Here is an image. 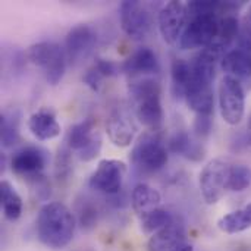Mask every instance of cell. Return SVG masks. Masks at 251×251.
Returning a JSON list of instances; mask_svg holds the SVG:
<instances>
[{
    "label": "cell",
    "mask_w": 251,
    "mask_h": 251,
    "mask_svg": "<svg viewBox=\"0 0 251 251\" xmlns=\"http://www.w3.org/2000/svg\"><path fill=\"white\" fill-rule=\"evenodd\" d=\"M160 193L153 188L151 185L141 182L134 187L131 194V204L134 212L138 215V218H143L160 207Z\"/></svg>",
    "instance_id": "cell-19"
},
{
    "label": "cell",
    "mask_w": 251,
    "mask_h": 251,
    "mask_svg": "<svg viewBox=\"0 0 251 251\" xmlns=\"http://www.w3.org/2000/svg\"><path fill=\"white\" fill-rule=\"evenodd\" d=\"M231 165L222 159L210 160L199 178L200 193L207 204H216L228 191Z\"/></svg>",
    "instance_id": "cell-9"
},
{
    "label": "cell",
    "mask_w": 251,
    "mask_h": 251,
    "mask_svg": "<svg viewBox=\"0 0 251 251\" xmlns=\"http://www.w3.org/2000/svg\"><path fill=\"white\" fill-rule=\"evenodd\" d=\"M188 22V12H187V4L182 1L172 0L166 3L157 16V24H159V31L165 43L174 44L179 41L185 26Z\"/></svg>",
    "instance_id": "cell-11"
},
{
    "label": "cell",
    "mask_w": 251,
    "mask_h": 251,
    "mask_svg": "<svg viewBox=\"0 0 251 251\" xmlns=\"http://www.w3.org/2000/svg\"><path fill=\"white\" fill-rule=\"evenodd\" d=\"M97 43V32L91 25L79 24L71 28L65 38V53L71 65L85 60Z\"/></svg>",
    "instance_id": "cell-12"
},
{
    "label": "cell",
    "mask_w": 251,
    "mask_h": 251,
    "mask_svg": "<svg viewBox=\"0 0 251 251\" xmlns=\"http://www.w3.org/2000/svg\"><path fill=\"white\" fill-rule=\"evenodd\" d=\"M221 13H196L188 15L187 26L179 38V47L182 50H194V49H206L209 47L219 31Z\"/></svg>",
    "instance_id": "cell-5"
},
{
    "label": "cell",
    "mask_w": 251,
    "mask_h": 251,
    "mask_svg": "<svg viewBox=\"0 0 251 251\" xmlns=\"http://www.w3.org/2000/svg\"><path fill=\"white\" fill-rule=\"evenodd\" d=\"M28 129L38 141H49L60 135L56 113L49 107H43L28 118Z\"/></svg>",
    "instance_id": "cell-16"
},
{
    "label": "cell",
    "mask_w": 251,
    "mask_h": 251,
    "mask_svg": "<svg viewBox=\"0 0 251 251\" xmlns=\"http://www.w3.org/2000/svg\"><path fill=\"white\" fill-rule=\"evenodd\" d=\"M185 243V228L176 219L160 231L154 232L149 240V251H172Z\"/></svg>",
    "instance_id": "cell-17"
},
{
    "label": "cell",
    "mask_w": 251,
    "mask_h": 251,
    "mask_svg": "<svg viewBox=\"0 0 251 251\" xmlns=\"http://www.w3.org/2000/svg\"><path fill=\"white\" fill-rule=\"evenodd\" d=\"M243 135H244V140H246V146H247V149L251 150V113H250V116H249V121H247L246 132H244Z\"/></svg>",
    "instance_id": "cell-33"
},
{
    "label": "cell",
    "mask_w": 251,
    "mask_h": 251,
    "mask_svg": "<svg viewBox=\"0 0 251 251\" xmlns=\"http://www.w3.org/2000/svg\"><path fill=\"white\" fill-rule=\"evenodd\" d=\"M106 131L109 140L116 147H128L134 141L137 126L132 119V115L125 106L119 104L110 110L106 121Z\"/></svg>",
    "instance_id": "cell-13"
},
{
    "label": "cell",
    "mask_w": 251,
    "mask_h": 251,
    "mask_svg": "<svg viewBox=\"0 0 251 251\" xmlns=\"http://www.w3.org/2000/svg\"><path fill=\"white\" fill-rule=\"evenodd\" d=\"M47 159L49 156L46 150L28 146L13 153V156L10 157V169L16 175L29 179L37 175H41L47 165Z\"/></svg>",
    "instance_id": "cell-14"
},
{
    "label": "cell",
    "mask_w": 251,
    "mask_h": 251,
    "mask_svg": "<svg viewBox=\"0 0 251 251\" xmlns=\"http://www.w3.org/2000/svg\"><path fill=\"white\" fill-rule=\"evenodd\" d=\"M118 74H119V66L115 62L106 59H96L93 66L88 68L87 72L84 74L82 81L93 91H100L103 81L106 78L116 76Z\"/></svg>",
    "instance_id": "cell-22"
},
{
    "label": "cell",
    "mask_w": 251,
    "mask_h": 251,
    "mask_svg": "<svg viewBox=\"0 0 251 251\" xmlns=\"http://www.w3.org/2000/svg\"><path fill=\"white\" fill-rule=\"evenodd\" d=\"M251 184V171L246 165H231L228 190L234 193H241L247 190Z\"/></svg>",
    "instance_id": "cell-30"
},
{
    "label": "cell",
    "mask_w": 251,
    "mask_h": 251,
    "mask_svg": "<svg viewBox=\"0 0 251 251\" xmlns=\"http://www.w3.org/2000/svg\"><path fill=\"white\" fill-rule=\"evenodd\" d=\"M168 149L174 154H181L188 160L200 162L204 157L201 143H196L187 131H176L168 143Z\"/></svg>",
    "instance_id": "cell-21"
},
{
    "label": "cell",
    "mask_w": 251,
    "mask_h": 251,
    "mask_svg": "<svg viewBox=\"0 0 251 251\" xmlns=\"http://www.w3.org/2000/svg\"><path fill=\"white\" fill-rule=\"evenodd\" d=\"M72 175V150L62 144L54 157V178L57 182H68Z\"/></svg>",
    "instance_id": "cell-28"
},
{
    "label": "cell",
    "mask_w": 251,
    "mask_h": 251,
    "mask_svg": "<svg viewBox=\"0 0 251 251\" xmlns=\"http://www.w3.org/2000/svg\"><path fill=\"white\" fill-rule=\"evenodd\" d=\"M218 228L225 234H238L251 229V203L222 216L218 221Z\"/></svg>",
    "instance_id": "cell-24"
},
{
    "label": "cell",
    "mask_w": 251,
    "mask_h": 251,
    "mask_svg": "<svg viewBox=\"0 0 251 251\" xmlns=\"http://www.w3.org/2000/svg\"><path fill=\"white\" fill-rule=\"evenodd\" d=\"M28 60L41 68L46 76V81L50 85H57L66 71L68 57L65 53V49L60 47L54 41H41L37 44H32L26 50Z\"/></svg>",
    "instance_id": "cell-4"
},
{
    "label": "cell",
    "mask_w": 251,
    "mask_h": 251,
    "mask_svg": "<svg viewBox=\"0 0 251 251\" xmlns=\"http://www.w3.org/2000/svg\"><path fill=\"white\" fill-rule=\"evenodd\" d=\"M0 204L7 221H18L22 215L24 203L16 188L9 181L0 182Z\"/></svg>",
    "instance_id": "cell-23"
},
{
    "label": "cell",
    "mask_w": 251,
    "mask_h": 251,
    "mask_svg": "<svg viewBox=\"0 0 251 251\" xmlns=\"http://www.w3.org/2000/svg\"><path fill=\"white\" fill-rule=\"evenodd\" d=\"M174 221H175V218L172 216V213H169L168 210L159 207L157 210L140 218V225H141V229L146 234H151V232L160 231L162 228L168 226Z\"/></svg>",
    "instance_id": "cell-29"
},
{
    "label": "cell",
    "mask_w": 251,
    "mask_h": 251,
    "mask_svg": "<svg viewBox=\"0 0 251 251\" xmlns=\"http://www.w3.org/2000/svg\"><path fill=\"white\" fill-rule=\"evenodd\" d=\"M171 81L172 94L176 99H184L191 81V62L175 57L171 65Z\"/></svg>",
    "instance_id": "cell-25"
},
{
    "label": "cell",
    "mask_w": 251,
    "mask_h": 251,
    "mask_svg": "<svg viewBox=\"0 0 251 251\" xmlns=\"http://www.w3.org/2000/svg\"><path fill=\"white\" fill-rule=\"evenodd\" d=\"M31 188L37 193V197L41 200H47L50 196V184L43 175H37L34 178H29Z\"/></svg>",
    "instance_id": "cell-32"
},
{
    "label": "cell",
    "mask_w": 251,
    "mask_h": 251,
    "mask_svg": "<svg viewBox=\"0 0 251 251\" xmlns=\"http://www.w3.org/2000/svg\"><path fill=\"white\" fill-rule=\"evenodd\" d=\"M74 215L76 216V222L82 231L94 229L100 219V210L97 203L88 197H82L76 200Z\"/></svg>",
    "instance_id": "cell-26"
},
{
    "label": "cell",
    "mask_w": 251,
    "mask_h": 251,
    "mask_svg": "<svg viewBox=\"0 0 251 251\" xmlns=\"http://www.w3.org/2000/svg\"><path fill=\"white\" fill-rule=\"evenodd\" d=\"M212 128H213L212 115H196L194 134L197 135V138H200V140L207 138L212 132Z\"/></svg>",
    "instance_id": "cell-31"
},
{
    "label": "cell",
    "mask_w": 251,
    "mask_h": 251,
    "mask_svg": "<svg viewBox=\"0 0 251 251\" xmlns=\"http://www.w3.org/2000/svg\"><path fill=\"white\" fill-rule=\"evenodd\" d=\"M94 119L85 118L78 124H74L65 138V144L76 153L81 162H91L94 160L103 146L101 135L94 131Z\"/></svg>",
    "instance_id": "cell-6"
},
{
    "label": "cell",
    "mask_w": 251,
    "mask_h": 251,
    "mask_svg": "<svg viewBox=\"0 0 251 251\" xmlns=\"http://www.w3.org/2000/svg\"><path fill=\"white\" fill-rule=\"evenodd\" d=\"M244 22L246 24H249L251 26V6H250V9H249V13H247V16L244 18Z\"/></svg>",
    "instance_id": "cell-35"
},
{
    "label": "cell",
    "mask_w": 251,
    "mask_h": 251,
    "mask_svg": "<svg viewBox=\"0 0 251 251\" xmlns=\"http://www.w3.org/2000/svg\"><path fill=\"white\" fill-rule=\"evenodd\" d=\"M76 228V218L68 206L59 201L44 204L37 215V237L46 247L60 250L69 246Z\"/></svg>",
    "instance_id": "cell-1"
},
{
    "label": "cell",
    "mask_w": 251,
    "mask_h": 251,
    "mask_svg": "<svg viewBox=\"0 0 251 251\" xmlns=\"http://www.w3.org/2000/svg\"><path fill=\"white\" fill-rule=\"evenodd\" d=\"M81 251H90V250H81Z\"/></svg>",
    "instance_id": "cell-36"
},
{
    "label": "cell",
    "mask_w": 251,
    "mask_h": 251,
    "mask_svg": "<svg viewBox=\"0 0 251 251\" xmlns=\"http://www.w3.org/2000/svg\"><path fill=\"white\" fill-rule=\"evenodd\" d=\"M172 251H194V247H193L191 244L182 243V244H179L178 247H175Z\"/></svg>",
    "instance_id": "cell-34"
},
{
    "label": "cell",
    "mask_w": 251,
    "mask_h": 251,
    "mask_svg": "<svg viewBox=\"0 0 251 251\" xmlns=\"http://www.w3.org/2000/svg\"><path fill=\"white\" fill-rule=\"evenodd\" d=\"M0 140L4 149H12L21 141L19 115L13 110L3 112L0 118Z\"/></svg>",
    "instance_id": "cell-27"
},
{
    "label": "cell",
    "mask_w": 251,
    "mask_h": 251,
    "mask_svg": "<svg viewBox=\"0 0 251 251\" xmlns=\"http://www.w3.org/2000/svg\"><path fill=\"white\" fill-rule=\"evenodd\" d=\"M126 175V165L116 159H103L91 174L88 187L107 197H115L122 191Z\"/></svg>",
    "instance_id": "cell-10"
},
{
    "label": "cell",
    "mask_w": 251,
    "mask_h": 251,
    "mask_svg": "<svg viewBox=\"0 0 251 251\" xmlns=\"http://www.w3.org/2000/svg\"><path fill=\"white\" fill-rule=\"evenodd\" d=\"M121 26L124 32L137 41L149 38L153 29V16L147 4L137 0L122 1L119 6Z\"/></svg>",
    "instance_id": "cell-8"
},
{
    "label": "cell",
    "mask_w": 251,
    "mask_h": 251,
    "mask_svg": "<svg viewBox=\"0 0 251 251\" xmlns=\"http://www.w3.org/2000/svg\"><path fill=\"white\" fill-rule=\"evenodd\" d=\"M219 110L222 119L229 125H238L246 113V93L240 79L225 75L218 88Z\"/></svg>",
    "instance_id": "cell-7"
},
{
    "label": "cell",
    "mask_w": 251,
    "mask_h": 251,
    "mask_svg": "<svg viewBox=\"0 0 251 251\" xmlns=\"http://www.w3.org/2000/svg\"><path fill=\"white\" fill-rule=\"evenodd\" d=\"M122 71L128 76H131V79H134V78H146V76H156L160 72L159 57L149 47L137 49L122 63Z\"/></svg>",
    "instance_id": "cell-15"
},
{
    "label": "cell",
    "mask_w": 251,
    "mask_h": 251,
    "mask_svg": "<svg viewBox=\"0 0 251 251\" xmlns=\"http://www.w3.org/2000/svg\"><path fill=\"white\" fill-rule=\"evenodd\" d=\"M131 163L144 174L162 171L168 163V149L159 131H147L138 137L129 153Z\"/></svg>",
    "instance_id": "cell-3"
},
{
    "label": "cell",
    "mask_w": 251,
    "mask_h": 251,
    "mask_svg": "<svg viewBox=\"0 0 251 251\" xmlns=\"http://www.w3.org/2000/svg\"><path fill=\"white\" fill-rule=\"evenodd\" d=\"M240 22L238 18L234 13L229 15H222L219 21V31L215 38V41L209 46L212 51H215L218 56L224 57L226 49L238 38L240 34ZM222 60V59H221Z\"/></svg>",
    "instance_id": "cell-18"
},
{
    "label": "cell",
    "mask_w": 251,
    "mask_h": 251,
    "mask_svg": "<svg viewBox=\"0 0 251 251\" xmlns=\"http://www.w3.org/2000/svg\"><path fill=\"white\" fill-rule=\"evenodd\" d=\"M222 69L226 72V75L237 78V79H246L251 76V53L244 49H234L225 53V56L221 60Z\"/></svg>",
    "instance_id": "cell-20"
},
{
    "label": "cell",
    "mask_w": 251,
    "mask_h": 251,
    "mask_svg": "<svg viewBox=\"0 0 251 251\" xmlns=\"http://www.w3.org/2000/svg\"><path fill=\"white\" fill-rule=\"evenodd\" d=\"M129 94L137 119L149 131H160L165 119L160 82L154 76L134 78L129 82Z\"/></svg>",
    "instance_id": "cell-2"
}]
</instances>
